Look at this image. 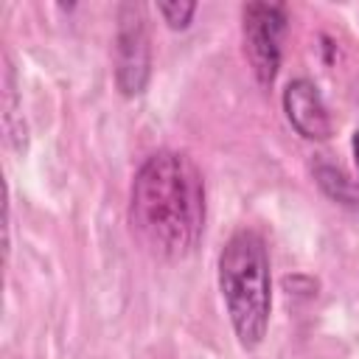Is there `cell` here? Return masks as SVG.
<instances>
[{
  "label": "cell",
  "mask_w": 359,
  "mask_h": 359,
  "mask_svg": "<svg viewBox=\"0 0 359 359\" xmlns=\"http://www.w3.org/2000/svg\"><path fill=\"white\" fill-rule=\"evenodd\" d=\"M351 149H353V160H356V168H359V129L351 137Z\"/></svg>",
  "instance_id": "cell-8"
},
{
  "label": "cell",
  "mask_w": 359,
  "mask_h": 359,
  "mask_svg": "<svg viewBox=\"0 0 359 359\" xmlns=\"http://www.w3.org/2000/svg\"><path fill=\"white\" fill-rule=\"evenodd\" d=\"M112 76L123 98L146 93L151 79V45L146 28V8L140 3L118 6V31L112 48Z\"/></svg>",
  "instance_id": "cell-3"
},
{
  "label": "cell",
  "mask_w": 359,
  "mask_h": 359,
  "mask_svg": "<svg viewBox=\"0 0 359 359\" xmlns=\"http://www.w3.org/2000/svg\"><path fill=\"white\" fill-rule=\"evenodd\" d=\"M283 112H286V121L289 126L303 137V140H328L331 137V115H328V107L323 101V93L320 87L311 81V79H292L286 87H283Z\"/></svg>",
  "instance_id": "cell-5"
},
{
  "label": "cell",
  "mask_w": 359,
  "mask_h": 359,
  "mask_svg": "<svg viewBox=\"0 0 359 359\" xmlns=\"http://www.w3.org/2000/svg\"><path fill=\"white\" fill-rule=\"evenodd\" d=\"M196 8H199L196 3H180V0H174V3H157V14L163 17V22L171 31H185L191 25Z\"/></svg>",
  "instance_id": "cell-7"
},
{
  "label": "cell",
  "mask_w": 359,
  "mask_h": 359,
  "mask_svg": "<svg viewBox=\"0 0 359 359\" xmlns=\"http://www.w3.org/2000/svg\"><path fill=\"white\" fill-rule=\"evenodd\" d=\"M219 292L244 351H255L269 331L272 317V272L269 250L258 230L238 227L216 258Z\"/></svg>",
  "instance_id": "cell-2"
},
{
  "label": "cell",
  "mask_w": 359,
  "mask_h": 359,
  "mask_svg": "<svg viewBox=\"0 0 359 359\" xmlns=\"http://www.w3.org/2000/svg\"><path fill=\"white\" fill-rule=\"evenodd\" d=\"M311 168H314V180H317L320 191L334 205H342L348 210H359V180H353L339 165L325 163V160H317Z\"/></svg>",
  "instance_id": "cell-6"
},
{
  "label": "cell",
  "mask_w": 359,
  "mask_h": 359,
  "mask_svg": "<svg viewBox=\"0 0 359 359\" xmlns=\"http://www.w3.org/2000/svg\"><path fill=\"white\" fill-rule=\"evenodd\" d=\"M205 177L171 149L149 154L129 188V227L137 244L160 261L188 258L205 233Z\"/></svg>",
  "instance_id": "cell-1"
},
{
  "label": "cell",
  "mask_w": 359,
  "mask_h": 359,
  "mask_svg": "<svg viewBox=\"0 0 359 359\" xmlns=\"http://www.w3.org/2000/svg\"><path fill=\"white\" fill-rule=\"evenodd\" d=\"M286 8L280 3H247L241 8V42L255 81L269 90L280 70V39L286 31Z\"/></svg>",
  "instance_id": "cell-4"
}]
</instances>
